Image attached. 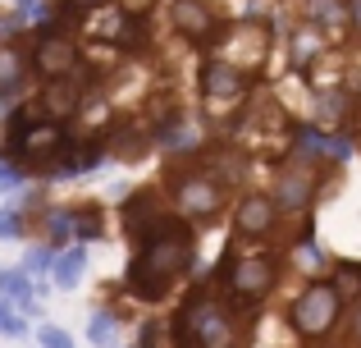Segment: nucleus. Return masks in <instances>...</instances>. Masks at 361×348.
<instances>
[{"label":"nucleus","mask_w":361,"mask_h":348,"mask_svg":"<svg viewBox=\"0 0 361 348\" xmlns=\"http://www.w3.org/2000/svg\"><path fill=\"white\" fill-rule=\"evenodd\" d=\"M353 37H361V0H353Z\"/></svg>","instance_id":"23"},{"label":"nucleus","mask_w":361,"mask_h":348,"mask_svg":"<svg viewBox=\"0 0 361 348\" xmlns=\"http://www.w3.org/2000/svg\"><path fill=\"white\" fill-rule=\"evenodd\" d=\"M348 335H353V344H361V303L353 307V325H348Z\"/></svg>","instance_id":"21"},{"label":"nucleus","mask_w":361,"mask_h":348,"mask_svg":"<svg viewBox=\"0 0 361 348\" xmlns=\"http://www.w3.org/2000/svg\"><path fill=\"white\" fill-rule=\"evenodd\" d=\"M343 312H348V303H343V294H338L334 280H311V284L288 303V325H293L298 340L320 344V340H329V335L338 330Z\"/></svg>","instance_id":"6"},{"label":"nucleus","mask_w":361,"mask_h":348,"mask_svg":"<svg viewBox=\"0 0 361 348\" xmlns=\"http://www.w3.org/2000/svg\"><path fill=\"white\" fill-rule=\"evenodd\" d=\"M169 28L183 37L188 46H215L229 23L211 0H169Z\"/></svg>","instance_id":"11"},{"label":"nucleus","mask_w":361,"mask_h":348,"mask_svg":"<svg viewBox=\"0 0 361 348\" xmlns=\"http://www.w3.org/2000/svg\"><path fill=\"white\" fill-rule=\"evenodd\" d=\"M32 55L23 51V46H5L0 42V97H18V92H23V83L32 78Z\"/></svg>","instance_id":"15"},{"label":"nucleus","mask_w":361,"mask_h":348,"mask_svg":"<svg viewBox=\"0 0 361 348\" xmlns=\"http://www.w3.org/2000/svg\"><path fill=\"white\" fill-rule=\"evenodd\" d=\"M5 152L18 170H51L69 152V128H64V119L46 115V110H14Z\"/></svg>","instance_id":"3"},{"label":"nucleus","mask_w":361,"mask_h":348,"mask_svg":"<svg viewBox=\"0 0 361 348\" xmlns=\"http://www.w3.org/2000/svg\"><path fill=\"white\" fill-rule=\"evenodd\" d=\"M160 193H151V188H142V193H133L128 202H123V211H119V220H123V229H128V239L137 243L142 234L151 229V224L160 220Z\"/></svg>","instance_id":"14"},{"label":"nucleus","mask_w":361,"mask_h":348,"mask_svg":"<svg viewBox=\"0 0 361 348\" xmlns=\"http://www.w3.org/2000/svg\"><path fill=\"white\" fill-rule=\"evenodd\" d=\"M165 197H169V206H174V215H183L188 224L206 229V224H215L224 215L229 184H224V179H215L211 170H202L197 161H188V165H169Z\"/></svg>","instance_id":"4"},{"label":"nucleus","mask_w":361,"mask_h":348,"mask_svg":"<svg viewBox=\"0 0 361 348\" xmlns=\"http://www.w3.org/2000/svg\"><path fill=\"white\" fill-rule=\"evenodd\" d=\"M169 335H174V348H243L247 344L243 303L224 284L206 280L183 298Z\"/></svg>","instance_id":"2"},{"label":"nucleus","mask_w":361,"mask_h":348,"mask_svg":"<svg viewBox=\"0 0 361 348\" xmlns=\"http://www.w3.org/2000/svg\"><path fill=\"white\" fill-rule=\"evenodd\" d=\"M270 23H256V18H247V23H229L220 32V42H215V60L233 64V69H243L247 78L261 83V69L265 60H270Z\"/></svg>","instance_id":"8"},{"label":"nucleus","mask_w":361,"mask_h":348,"mask_svg":"<svg viewBox=\"0 0 361 348\" xmlns=\"http://www.w3.org/2000/svg\"><path fill=\"white\" fill-rule=\"evenodd\" d=\"M87 335H92V344L110 348V344H115V335H119V321H115V316H110V312H101L97 321L87 325Z\"/></svg>","instance_id":"18"},{"label":"nucleus","mask_w":361,"mask_h":348,"mask_svg":"<svg viewBox=\"0 0 361 348\" xmlns=\"http://www.w3.org/2000/svg\"><path fill=\"white\" fill-rule=\"evenodd\" d=\"M279 275H283V261L274 257V252H243V248H233L229 257L220 261V280H224V289H229L233 298H238L243 307H252V303H261V298H270L274 294V284H279Z\"/></svg>","instance_id":"7"},{"label":"nucleus","mask_w":361,"mask_h":348,"mask_svg":"<svg viewBox=\"0 0 361 348\" xmlns=\"http://www.w3.org/2000/svg\"><path fill=\"white\" fill-rule=\"evenodd\" d=\"M293 9H298V23L316 28L329 46L353 37V0H293Z\"/></svg>","instance_id":"13"},{"label":"nucleus","mask_w":361,"mask_h":348,"mask_svg":"<svg viewBox=\"0 0 361 348\" xmlns=\"http://www.w3.org/2000/svg\"><path fill=\"white\" fill-rule=\"evenodd\" d=\"M133 248H137L133 261H128L133 298H142V303H165L178 289V280H183L197 261V234L183 215L165 211Z\"/></svg>","instance_id":"1"},{"label":"nucleus","mask_w":361,"mask_h":348,"mask_svg":"<svg viewBox=\"0 0 361 348\" xmlns=\"http://www.w3.org/2000/svg\"><path fill=\"white\" fill-rule=\"evenodd\" d=\"M0 330H9V335H18V330H23V325H18V321H14V316H9V312H5V307H0Z\"/></svg>","instance_id":"22"},{"label":"nucleus","mask_w":361,"mask_h":348,"mask_svg":"<svg viewBox=\"0 0 361 348\" xmlns=\"http://www.w3.org/2000/svg\"><path fill=\"white\" fill-rule=\"evenodd\" d=\"M42 344H46V348H73V344H69V335L51 330V325H42Z\"/></svg>","instance_id":"20"},{"label":"nucleus","mask_w":361,"mask_h":348,"mask_svg":"<svg viewBox=\"0 0 361 348\" xmlns=\"http://www.w3.org/2000/svg\"><path fill=\"white\" fill-rule=\"evenodd\" d=\"M197 97H202V115L211 128H238V119L247 115V106H252L256 97V78H247L243 69H233V64L224 60H206L202 64V78H197Z\"/></svg>","instance_id":"5"},{"label":"nucleus","mask_w":361,"mask_h":348,"mask_svg":"<svg viewBox=\"0 0 361 348\" xmlns=\"http://www.w3.org/2000/svg\"><path fill=\"white\" fill-rule=\"evenodd\" d=\"M69 215H73V234H101L106 229L97 206H69Z\"/></svg>","instance_id":"17"},{"label":"nucleus","mask_w":361,"mask_h":348,"mask_svg":"<svg viewBox=\"0 0 361 348\" xmlns=\"http://www.w3.org/2000/svg\"><path fill=\"white\" fill-rule=\"evenodd\" d=\"M78 270H82V248H73V252H69V257H64V261H60V284H64V289H69V280H73V275H78Z\"/></svg>","instance_id":"19"},{"label":"nucleus","mask_w":361,"mask_h":348,"mask_svg":"<svg viewBox=\"0 0 361 348\" xmlns=\"http://www.w3.org/2000/svg\"><path fill=\"white\" fill-rule=\"evenodd\" d=\"M279 202H274L270 193H243L238 202H233V234H238L243 243H270L274 234H279Z\"/></svg>","instance_id":"12"},{"label":"nucleus","mask_w":361,"mask_h":348,"mask_svg":"<svg viewBox=\"0 0 361 348\" xmlns=\"http://www.w3.org/2000/svg\"><path fill=\"white\" fill-rule=\"evenodd\" d=\"M32 69L42 83H60V78H73L82 73V51H78V37L64 32V28H51V32L37 37L32 46Z\"/></svg>","instance_id":"10"},{"label":"nucleus","mask_w":361,"mask_h":348,"mask_svg":"<svg viewBox=\"0 0 361 348\" xmlns=\"http://www.w3.org/2000/svg\"><path fill=\"white\" fill-rule=\"evenodd\" d=\"M320 184H325V165L311 161V156H298V152H293L288 161L279 165V174H274L270 197L279 202L283 215H302V211H311V206H316Z\"/></svg>","instance_id":"9"},{"label":"nucleus","mask_w":361,"mask_h":348,"mask_svg":"<svg viewBox=\"0 0 361 348\" xmlns=\"http://www.w3.org/2000/svg\"><path fill=\"white\" fill-rule=\"evenodd\" d=\"M329 280L338 284V294H343V303H361V261H334V270H329Z\"/></svg>","instance_id":"16"}]
</instances>
